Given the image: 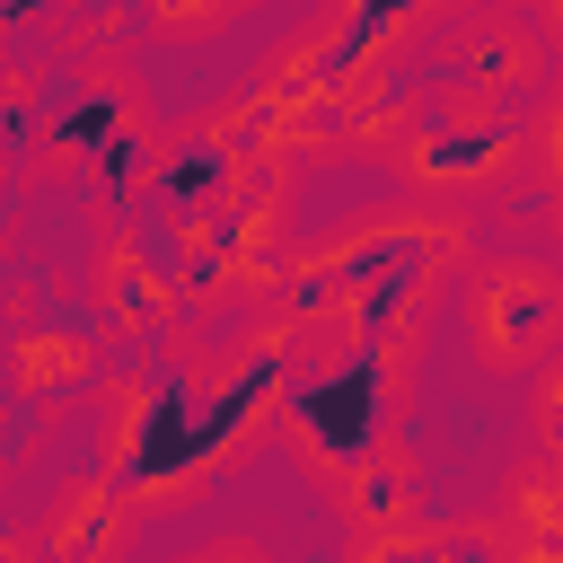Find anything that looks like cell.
I'll use <instances>...</instances> for the list:
<instances>
[{
    "label": "cell",
    "mask_w": 563,
    "mask_h": 563,
    "mask_svg": "<svg viewBox=\"0 0 563 563\" xmlns=\"http://www.w3.org/2000/svg\"><path fill=\"white\" fill-rule=\"evenodd\" d=\"M352 150L378 158V167H396V185L413 202L457 211V220L466 211H493V202H510L528 185V132L510 123L501 97H484L457 70H440L413 97H396L387 114H369Z\"/></svg>",
    "instance_id": "6da1fadb"
},
{
    "label": "cell",
    "mask_w": 563,
    "mask_h": 563,
    "mask_svg": "<svg viewBox=\"0 0 563 563\" xmlns=\"http://www.w3.org/2000/svg\"><path fill=\"white\" fill-rule=\"evenodd\" d=\"M457 334L484 378H528L563 352V264L554 255H475L457 282Z\"/></svg>",
    "instance_id": "7a4b0ae2"
},
{
    "label": "cell",
    "mask_w": 563,
    "mask_h": 563,
    "mask_svg": "<svg viewBox=\"0 0 563 563\" xmlns=\"http://www.w3.org/2000/svg\"><path fill=\"white\" fill-rule=\"evenodd\" d=\"M431 53H440L457 79H475L484 97H501L510 114L545 88V35H537L519 9H466V18H449V26L431 35Z\"/></svg>",
    "instance_id": "3957f363"
},
{
    "label": "cell",
    "mask_w": 563,
    "mask_h": 563,
    "mask_svg": "<svg viewBox=\"0 0 563 563\" xmlns=\"http://www.w3.org/2000/svg\"><path fill=\"white\" fill-rule=\"evenodd\" d=\"M132 493H114L106 475H62L53 484V501H44V528H35V545L44 554H106V545H123L132 537Z\"/></svg>",
    "instance_id": "277c9868"
},
{
    "label": "cell",
    "mask_w": 563,
    "mask_h": 563,
    "mask_svg": "<svg viewBox=\"0 0 563 563\" xmlns=\"http://www.w3.org/2000/svg\"><path fill=\"white\" fill-rule=\"evenodd\" d=\"M97 334H70V325H26L9 352H0V387L9 396H62L79 378H97Z\"/></svg>",
    "instance_id": "5b68a950"
},
{
    "label": "cell",
    "mask_w": 563,
    "mask_h": 563,
    "mask_svg": "<svg viewBox=\"0 0 563 563\" xmlns=\"http://www.w3.org/2000/svg\"><path fill=\"white\" fill-rule=\"evenodd\" d=\"M88 290H97V308H106L123 334H150V325L176 308L167 273H158V264H141V255H132V238H114V229H106V246H97V264H88Z\"/></svg>",
    "instance_id": "8992f818"
},
{
    "label": "cell",
    "mask_w": 563,
    "mask_h": 563,
    "mask_svg": "<svg viewBox=\"0 0 563 563\" xmlns=\"http://www.w3.org/2000/svg\"><path fill=\"white\" fill-rule=\"evenodd\" d=\"M132 9H141L150 35H167V44H202V35H220L246 0H132Z\"/></svg>",
    "instance_id": "52a82bcc"
}]
</instances>
